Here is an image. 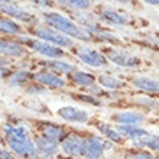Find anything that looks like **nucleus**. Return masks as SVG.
Instances as JSON below:
<instances>
[{
    "label": "nucleus",
    "instance_id": "5701e85b",
    "mask_svg": "<svg viewBox=\"0 0 159 159\" xmlns=\"http://www.w3.org/2000/svg\"><path fill=\"white\" fill-rule=\"evenodd\" d=\"M98 83L107 91H117V90L125 88V85H126L125 81H121L120 78L113 77V75H100L98 77Z\"/></svg>",
    "mask_w": 159,
    "mask_h": 159
},
{
    "label": "nucleus",
    "instance_id": "f257e3e1",
    "mask_svg": "<svg viewBox=\"0 0 159 159\" xmlns=\"http://www.w3.org/2000/svg\"><path fill=\"white\" fill-rule=\"evenodd\" d=\"M4 145L13 155L19 159H32L36 153L34 139L30 138L29 130L19 123H6L2 127Z\"/></svg>",
    "mask_w": 159,
    "mask_h": 159
},
{
    "label": "nucleus",
    "instance_id": "aec40b11",
    "mask_svg": "<svg viewBox=\"0 0 159 159\" xmlns=\"http://www.w3.org/2000/svg\"><path fill=\"white\" fill-rule=\"evenodd\" d=\"M41 65H43L51 71H54L57 75H62V74H70L71 75L74 72V65L64 62V61H59V59H48V61L41 62Z\"/></svg>",
    "mask_w": 159,
    "mask_h": 159
},
{
    "label": "nucleus",
    "instance_id": "393cba45",
    "mask_svg": "<svg viewBox=\"0 0 159 159\" xmlns=\"http://www.w3.org/2000/svg\"><path fill=\"white\" fill-rule=\"evenodd\" d=\"M0 32L7 35H19L22 32V28L17 25L16 22L10 20V19L0 17Z\"/></svg>",
    "mask_w": 159,
    "mask_h": 159
},
{
    "label": "nucleus",
    "instance_id": "6ab92c4d",
    "mask_svg": "<svg viewBox=\"0 0 159 159\" xmlns=\"http://www.w3.org/2000/svg\"><path fill=\"white\" fill-rule=\"evenodd\" d=\"M133 146L136 149H145L149 152H159V136L152 133H148L142 138L133 140Z\"/></svg>",
    "mask_w": 159,
    "mask_h": 159
},
{
    "label": "nucleus",
    "instance_id": "c85d7f7f",
    "mask_svg": "<svg viewBox=\"0 0 159 159\" xmlns=\"http://www.w3.org/2000/svg\"><path fill=\"white\" fill-rule=\"evenodd\" d=\"M136 100V103H138L139 106H142V107H146V109H156V107H159L158 101L153 100V98H149V97H136L134 98Z\"/></svg>",
    "mask_w": 159,
    "mask_h": 159
},
{
    "label": "nucleus",
    "instance_id": "6e6552de",
    "mask_svg": "<svg viewBox=\"0 0 159 159\" xmlns=\"http://www.w3.org/2000/svg\"><path fill=\"white\" fill-rule=\"evenodd\" d=\"M22 41H23V43L30 46L34 51H36L38 54L43 55V57H48L51 59H59L65 55L62 52V49H59V46H55L52 43H48V42L35 41V39H29V38H23Z\"/></svg>",
    "mask_w": 159,
    "mask_h": 159
},
{
    "label": "nucleus",
    "instance_id": "7c9ffc66",
    "mask_svg": "<svg viewBox=\"0 0 159 159\" xmlns=\"http://www.w3.org/2000/svg\"><path fill=\"white\" fill-rule=\"evenodd\" d=\"M30 2H34L35 4H38L41 7H48L52 4V0H30Z\"/></svg>",
    "mask_w": 159,
    "mask_h": 159
},
{
    "label": "nucleus",
    "instance_id": "f8f14e48",
    "mask_svg": "<svg viewBox=\"0 0 159 159\" xmlns=\"http://www.w3.org/2000/svg\"><path fill=\"white\" fill-rule=\"evenodd\" d=\"M145 119V114L140 111H120L111 116V120L117 126H140Z\"/></svg>",
    "mask_w": 159,
    "mask_h": 159
},
{
    "label": "nucleus",
    "instance_id": "72a5a7b5",
    "mask_svg": "<svg viewBox=\"0 0 159 159\" xmlns=\"http://www.w3.org/2000/svg\"><path fill=\"white\" fill-rule=\"evenodd\" d=\"M148 4H153V6H159V0H143Z\"/></svg>",
    "mask_w": 159,
    "mask_h": 159
},
{
    "label": "nucleus",
    "instance_id": "cd10ccee",
    "mask_svg": "<svg viewBox=\"0 0 159 159\" xmlns=\"http://www.w3.org/2000/svg\"><path fill=\"white\" fill-rule=\"evenodd\" d=\"M72 97L77 98L78 101H81V103H85V104H90V106H101L103 104L100 98L93 97V96H90V94H72Z\"/></svg>",
    "mask_w": 159,
    "mask_h": 159
},
{
    "label": "nucleus",
    "instance_id": "9b49d317",
    "mask_svg": "<svg viewBox=\"0 0 159 159\" xmlns=\"http://www.w3.org/2000/svg\"><path fill=\"white\" fill-rule=\"evenodd\" d=\"M32 78L38 84H41L42 87L49 88V90H59V88L65 87V80L62 77L57 75V74H52V72H35Z\"/></svg>",
    "mask_w": 159,
    "mask_h": 159
},
{
    "label": "nucleus",
    "instance_id": "a878e982",
    "mask_svg": "<svg viewBox=\"0 0 159 159\" xmlns=\"http://www.w3.org/2000/svg\"><path fill=\"white\" fill-rule=\"evenodd\" d=\"M123 159H159L158 156H155L152 152L145 151V149H129L125 152Z\"/></svg>",
    "mask_w": 159,
    "mask_h": 159
},
{
    "label": "nucleus",
    "instance_id": "1a4fd4ad",
    "mask_svg": "<svg viewBox=\"0 0 159 159\" xmlns=\"http://www.w3.org/2000/svg\"><path fill=\"white\" fill-rule=\"evenodd\" d=\"M77 57H78L80 61H83L84 64H87L93 68L104 67L107 64V59H106L104 55L100 54L98 51L93 49V48H87V46L78 48L77 49Z\"/></svg>",
    "mask_w": 159,
    "mask_h": 159
},
{
    "label": "nucleus",
    "instance_id": "0eeeda50",
    "mask_svg": "<svg viewBox=\"0 0 159 159\" xmlns=\"http://www.w3.org/2000/svg\"><path fill=\"white\" fill-rule=\"evenodd\" d=\"M83 136L75 132H68L65 138L59 142V151L68 158H81Z\"/></svg>",
    "mask_w": 159,
    "mask_h": 159
},
{
    "label": "nucleus",
    "instance_id": "4c0bfd02",
    "mask_svg": "<svg viewBox=\"0 0 159 159\" xmlns=\"http://www.w3.org/2000/svg\"><path fill=\"white\" fill-rule=\"evenodd\" d=\"M17 159H19V158H17Z\"/></svg>",
    "mask_w": 159,
    "mask_h": 159
},
{
    "label": "nucleus",
    "instance_id": "2f4dec72",
    "mask_svg": "<svg viewBox=\"0 0 159 159\" xmlns=\"http://www.w3.org/2000/svg\"><path fill=\"white\" fill-rule=\"evenodd\" d=\"M10 74L12 72H10V70L7 67H0V78H7Z\"/></svg>",
    "mask_w": 159,
    "mask_h": 159
},
{
    "label": "nucleus",
    "instance_id": "bb28decb",
    "mask_svg": "<svg viewBox=\"0 0 159 159\" xmlns=\"http://www.w3.org/2000/svg\"><path fill=\"white\" fill-rule=\"evenodd\" d=\"M61 4L75 10H85L91 6V0H58Z\"/></svg>",
    "mask_w": 159,
    "mask_h": 159
},
{
    "label": "nucleus",
    "instance_id": "e433bc0d",
    "mask_svg": "<svg viewBox=\"0 0 159 159\" xmlns=\"http://www.w3.org/2000/svg\"><path fill=\"white\" fill-rule=\"evenodd\" d=\"M100 159H103V158H100Z\"/></svg>",
    "mask_w": 159,
    "mask_h": 159
},
{
    "label": "nucleus",
    "instance_id": "c9c22d12",
    "mask_svg": "<svg viewBox=\"0 0 159 159\" xmlns=\"http://www.w3.org/2000/svg\"><path fill=\"white\" fill-rule=\"evenodd\" d=\"M15 0H0V3H12Z\"/></svg>",
    "mask_w": 159,
    "mask_h": 159
},
{
    "label": "nucleus",
    "instance_id": "9d476101",
    "mask_svg": "<svg viewBox=\"0 0 159 159\" xmlns=\"http://www.w3.org/2000/svg\"><path fill=\"white\" fill-rule=\"evenodd\" d=\"M58 116L68 123H78V125H85L90 120V116L87 111L72 107V106H64V107L58 109Z\"/></svg>",
    "mask_w": 159,
    "mask_h": 159
},
{
    "label": "nucleus",
    "instance_id": "4468645a",
    "mask_svg": "<svg viewBox=\"0 0 159 159\" xmlns=\"http://www.w3.org/2000/svg\"><path fill=\"white\" fill-rule=\"evenodd\" d=\"M0 10L9 16H12L13 19H19L22 22H26V23H32L35 20V16L30 15L29 12L23 10L22 7L16 6V4L12 3H0Z\"/></svg>",
    "mask_w": 159,
    "mask_h": 159
},
{
    "label": "nucleus",
    "instance_id": "4be33fe9",
    "mask_svg": "<svg viewBox=\"0 0 159 159\" xmlns=\"http://www.w3.org/2000/svg\"><path fill=\"white\" fill-rule=\"evenodd\" d=\"M70 80L75 85L83 87V88H88L96 84V77L93 75V74H88V72H84V71H74L70 75Z\"/></svg>",
    "mask_w": 159,
    "mask_h": 159
},
{
    "label": "nucleus",
    "instance_id": "f704fd0d",
    "mask_svg": "<svg viewBox=\"0 0 159 159\" xmlns=\"http://www.w3.org/2000/svg\"><path fill=\"white\" fill-rule=\"evenodd\" d=\"M116 2H119V3H132L133 0H116Z\"/></svg>",
    "mask_w": 159,
    "mask_h": 159
},
{
    "label": "nucleus",
    "instance_id": "b1692460",
    "mask_svg": "<svg viewBox=\"0 0 159 159\" xmlns=\"http://www.w3.org/2000/svg\"><path fill=\"white\" fill-rule=\"evenodd\" d=\"M32 75H34V74H30V72L26 71V70H19V71L12 72L7 78H9V83L12 84V85H25V84L32 78Z\"/></svg>",
    "mask_w": 159,
    "mask_h": 159
},
{
    "label": "nucleus",
    "instance_id": "20e7f679",
    "mask_svg": "<svg viewBox=\"0 0 159 159\" xmlns=\"http://www.w3.org/2000/svg\"><path fill=\"white\" fill-rule=\"evenodd\" d=\"M106 59L111 61L113 64H116L117 67L123 68H136L139 67L142 61L139 57L130 54L129 51L121 49V48H106Z\"/></svg>",
    "mask_w": 159,
    "mask_h": 159
},
{
    "label": "nucleus",
    "instance_id": "ddd939ff",
    "mask_svg": "<svg viewBox=\"0 0 159 159\" xmlns=\"http://www.w3.org/2000/svg\"><path fill=\"white\" fill-rule=\"evenodd\" d=\"M130 84L133 87H136L138 90H140V91L159 96V80L151 78V77H145V75H139V77H133V78L130 80Z\"/></svg>",
    "mask_w": 159,
    "mask_h": 159
},
{
    "label": "nucleus",
    "instance_id": "423d86ee",
    "mask_svg": "<svg viewBox=\"0 0 159 159\" xmlns=\"http://www.w3.org/2000/svg\"><path fill=\"white\" fill-rule=\"evenodd\" d=\"M34 35L39 39H43L48 43L57 46H62V48H71L72 46V41L71 38H68L65 35H62L61 32L51 28H36L34 30Z\"/></svg>",
    "mask_w": 159,
    "mask_h": 159
},
{
    "label": "nucleus",
    "instance_id": "39448f33",
    "mask_svg": "<svg viewBox=\"0 0 159 159\" xmlns=\"http://www.w3.org/2000/svg\"><path fill=\"white\" fill-rule=\"evenodd\" d=\"M35 129H36L38 134L49 139V140H52L55 143H58V145L65 138V134L68 133V130L62 125H58V123H54V121H46V120H38L35 123Z\"/></svg>",
    "mask_w": 159,
    "mask_h": 159
},
{
    "label": "nucleus",
    "instance_id": "2eb2a0df",
    "mask_svg": "<svg viewBox=\"0 0 159 159\" xmlns=\"http://www.w3.org/2000/svg\"><path fill=\"white\" fill-rule=\"evenodd\" d=\"M32 139H34L36 152H39V153H45V155H51V156H57L59 153L58 143L52 142V140L43 138L41 134H35Z\"/></svg>",
    "mask_w": 159,
    "mask_h": 159
},
{
    "label": "nucleus",
    "instance_id": "dca6fc26",
    "mask_svg": "<svg viewBox=\"0 0 159 159\" xmlns=\"http://www.w3.org/2000/svg\"><path fill=\"white\" fill-rule=\"evenodd\" d=\"M26 51L20 42L0 39V57H22Z\"/></svg>",
    "mask_w": 159,
    "mask_h": 159
},
{
    "label": "nucleus",
    "instance_id": "f3484780",
    "mask_svg": "<svg viewBox=\"0 0 159 159\" xmlns=\"http://www.w3.org/2000/svg\"><path fill=\"white\" fill-rule=\"evenodd\" d=\"M98 17H100L101 22L111 26H125L129 23L127 17L123 16L121 13L116 12V10H111V9H101L100 13H98Z\"/></svg>",
    "mask_w": 159,
    "mask_h": 159
},
{
    "label": "nucleus",
    "instance_id": "7ed1b4c3",
    "mask_svg": "<svg viewBox=\"0 0 159 159\" xmlns=\"http://www.w3.org/2000/svg\"><path fill=\"white\" fill-rule=\"evenodd\" d=\"M113 143L106 140L98 134H87L83 136L81 145V158L84 159H100L103 158L106 151H110Z\"/></svg>",
    "mask_w": 159,
    "mask_h": 159
},
{
    "label": "nucleus",
    "instance_id": "a211bd4d",
    "mask_svg": "<svg viewBox=\"0 0 159 159\" xmlns=\"http://www.w3.org/2000/svg\"><path fill=\"white\" fill-rule=\"evenodd\" d=\"M96 127L106 140H109L111 143H119V145L125 142V139L119 133V130L116 127H113V126H110L109 123H106V121H97Z\"/></svg>",
    "mask_w": 159,
    "mask_h": 159
},
{
    "label": "nucleus",
    "instance_id": "412c9836",
    "mask_svg": "<svg viewBox=\"0 0 159 159\" xmlns=\"http://www.w3.org/2000/svg\"><path fill=\"white\" fill-rule=\"evenodd\" d=\"M116 129L123 136V139H129L132 142L149 133L146 129H143L142 126H117Z\"/></svg>",
    "mask_w": 159,
    "mask_h": 159
},
{
    "label": "nucleus",
    "instance_id": "f03ea898",
    "mask_svg": "<svg viewBox=\"0 0 159 159\" xmlns=\"http://www.w3.org/2000/svg\"><path fill=\"white\" fill-rule=\"evenodd\" d=\"M45 17V22L51 28H54L55 30L61 32L62 35L65 36H72V38H77V39H83V41H90V35L85 32L84 29H81L80 26H77L71 19L62 16L57 12H48L43 15Z\"/></svg>",
    "mask_w": 159,
    "mask_h": 159
},
{
    "label": "nucleus",
    "instance_id": "c756f323",
    "mask_svg": "<svg viewBox=\"0 0 159 159\" xmlns=\"http://www.w3.org/2000/svg\"><path fill=\"white\" fill-rule=\"evenodd\" d=\"M26 91L30 93V94H42V93H45V87H42L41 84H36V85H29V87L26 88Z\"/></svg>",
    "mask_w": 159,
    "mask_h": 159
},
{
    "label": "nucleus",
    "instance_id": "473e14b6",
    "mask_svg": "<svg viewBox=\"0 0 159 159\" xmlns=\"http://www.w3.org/2000/svg\"><path fill=\"white\" fill-rule=\"evenodd\" d=\"M32 159H55V156L45 155V153H39V152H36V153L32 156Z\"/></svg>",
    "mask_w": 159,
    "mask_h": 159
}]
</instances>
